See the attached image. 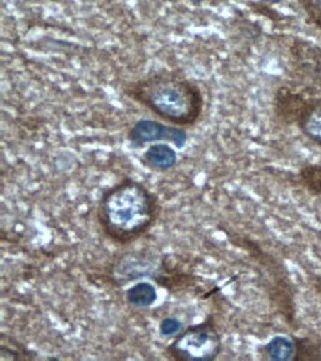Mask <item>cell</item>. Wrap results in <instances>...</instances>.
I'll return each mask as SVG.
<instances>
[{"instance_id":"cell-1","label":"cell","mask_w":321,"mask_h":361,"mask_svg":"<svg viewBox=\"0 0 321 361\" xmlns=\"http://www.w3.org/2000/svg\"><path fill=\"white\" fill-rule=\"evenodd\" d=\"M123 92L164 123L181 128L195 126L204 112L201 87L177 71H155L129 82Z\"/></svg>"},{"instance_id":"cell-2","label":"cell","mask_w":321,"mask_h":361,"mask_svg":"<svg viewBox=\"0 0 321 361\" xmlns=\"http://www.w3.org/2000/svg\"><path fill=\"white\" fill-rule=\"evenodd\" d=\"M159 214V197L131 178H125L106 189L97 206L101 230L112 242L123 245L147 233Z\"/></svg>"},{"instance_id":"cell-3","label":"cell","mask_w":321,"mask_h":361,"mask_svg":"<svg viewBox=\"0 0 321 361\" xmlns=\"http://www.w3.org/2000/svg\"><path fill=\"white\" fill-rule=\"evenodd\" d=\"M222 341L213 316L202 323L190 324L169 344L166 354L178 361H210L221 353Z\"/></svg>"},{"instance_id":"cell-4","label":"cell","mask_w":321,"mask_h":361,"mask_svg":"<svg viewBox=\"0 0 321 361\" xmlns=\"http://www.w3.org/2000/svg\"><path fill=\"white\" fill-rule=\"evenodd\" d=\"M128 140L134 148L159 141L174 144L177 149L184 148L188 134L184 128L153 120H140L128 133Z\"/></svg>"},{"instance_id":"cell-5","label":"cell","mask_w":321,"mask_h":361,"mask_svg":"<svg viewBox=\"0 0 321 361\" xmlns=\"http://www.w3.org/2000/svg\"><path fill=\"white\" fill-rule=\"evenodd\" d=\"M295 124L304 137L321 147V97L305 99Z\"/></svg>"},{"instance_id":"cell-6","label":"cell","mask_w":321,"mask_h":361,"mask_svg":"<svg viewBox=\"0 0 321 361\" xmlns=\"http://www.w3.org/2000/svg\"><path fill=\"white\" fill-rule=\"evenodd\" d=\"M304 101L305 98L303 96L292 92L289 87H281L276 92L273 109L283 123L292 124L295 123Z\"/></svg>"},{"instance_id":"cell-7","label":"cell","mask_w":321,"mask_h":361,"mask_svg":"<svg viewBox=\"0 0 321 361\" xmlns=\"http://www.w3.org/2000/svg\"><path fill=\"white\" fill-rule=\"evenodd\" d=\"M143 164L152 171L164 172L177 163V154L169 144L154 143L143 155Z\"/></svg>"},{"instance_id":"cell-8","label":"cell","mask_w":321,"mask_h":361,"mask_svg":"<svg viewBox=\"0 0 321 361\" xmlns=\"http://www.w3.org/2000/svg\"><path fill=\"white\" fill-rule=\"evenodd\" d=\"M157 299L156 288L149 282L142 281L129 288L126 292V301L131 306L145 309L155 304Z\"/></svg>"},{"instance_id":"cell-9","label":"cell","mask_w":321,"mask_h":361,"mask_svg":"<svg viewBox=\"0 0 321 361\" xmlns=\"http://www.w3.org/2000/svg\"><path fill=\"white\" fill-rule=\"evenodd\" d=\"M293 346H294L293 360H321V344L314 338L294 337Z\"/></svg>"},{"instance_id":"cell-10","label":"cell","mask_w":321,"mask_h":361,"mask_svg":"<svg viewBox=\"0 0 321 361\" xmlns=\"http://www.w3.org/2000/svg\"><path fill=\"white\" fill-rule=\"evenodd\" d=\"M301 185L313 196H321V165L306 164L298 171Z\"/></svg>"},{"instance_id":"cell-11","label":"cell","mask_w":321,"mask_h":361,"mask_svg":"<svg viewBox=\"0 0 321 361\" xmlns=\"http://www.w3.org/2000/svg\"><path fill=\"white\" fill-rule=\"evenodd\" d=\"M307 19L321 30V0H297Z\"/></svg>"},{"instance_id":"cell-12","label":"cell","mask_w":321,"mask_h":361,"mask_svg":"<svg viewBox=\"0 0 321 361\" xmlns=\"http://www.w3.org/2000/svg\"><path fill=\"white\" fill-rule=\"evenodd\" d=\"M13 345H15V348L13 347L6 346L4 343H1V346H0V354L1 355H4L6 354H9V357H8V360L10 358V355H13L12 360H33L35 358L33 357L32 354V351H30L27 347L22 345L20 343H16V341H13Z\"/></svg>"},{"instance_id":"cell-13","label":"cell","mask_w":321,"mask_h":361,"mask_svg":"<svg viewBox=\"0 0 321 361\" xmlns=\"http://www.w3.org/2000/svg\"><path fill=\"white\" fill-rule=\"evenodd\" d=\"M181 321L176 317H167L163 319L159 324V333L163 337H173L178 334L182 330Z\"/></svg>"},{"instance_id":"cell-14","label":"cell","mask_w":321,"mask_h":361,"mask_svg":"<svg viewBox=\"0 0 321 361\" xmlns=\"http://www.w3.org/2000/svg\"><path fill=\"white\" fill-rule=\"evenodd\" d=\"M188 1L193 3V5L200 6L204 4V3H211L217 1V0H188Z\"/></svg>"}]
</instances>
